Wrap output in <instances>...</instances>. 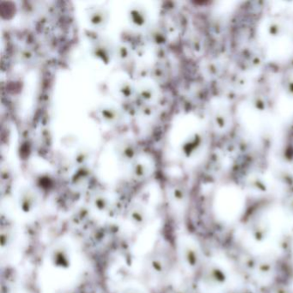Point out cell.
<instances>
[{"mask_svg": "<svg viewBox=\"0 0 293 293\" xmlns=\"http://www.w3.org/2000/svg\"><path fill=\"white\" fill-rule=\"evenodd\" d=\"M125 293H141L139 290H135V289H131V290H127Z\"/></svg>", "mask_w": 293, "mask_h": 293, "instance_id": "cell-1", "label": "cell"}]
</instances>
